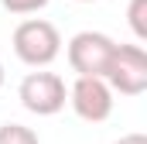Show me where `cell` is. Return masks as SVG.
<instances>
[{"instance_id":"6da1fadb","label":"cell","mask_w":147,"mask_h":144,"mask_svg":"<svg viewBox=\"0 0 147 144\" xmlns=\"http://www.w3.org/2000/svg\"><path fill=\"white\" fill-rule=\"evenodd\" d=\"M14 55L31 65V69H48L58 55H62V35L51 21L45 17H24L17 28H14Z\"/></svg>"},{"instance_id":"30bf717a","label":"cell","mask_w":147,"mask_h":144,"mask_svg":"<svg viewBox=\"0 0 147 144\" xmlns=\"http://www.w3.org/2000/svg\"><path fill=\"white\" fill-rule=\"evenodd\" d=\"M0 86H3V62H0Z\"/></svg>"},{"instance_id":"7a4b0ae2","label":"cell","mask_w":147,"mask_h":144,"mask_svg":"<svg viewBox=\"0 0 147 144\" xmlns=\"http://www.w3.org/2000/svg\"><path fill=\"white\" fill-rule=\"evenodd\" d=\"M17 100H21V107L28 110V113H34V117H55L69 103V86H65V79L58 72L38 69V72H28L21 79Z\"/></svg>"},{"instance_id":"ba28073f","label":"cell","mask_w":147,"mask_h":144,"mask_svg":"<svg viewBox=\"0 0 147 144\" xmlns=\"http://www.w3.org/2000/svg\"><path fill=\"white\" fill-rule=\"evenodd\" d=\"M10 14H21V17H28V14H38V10H45L48 7V0H0Z\"/></svg>"},{"instance_id":"9c48e42d","label":"cell","mask_w":147,"mask_h":144,"mask_svg":"<svg viewBox=\"0 0 147 144\" xmlns=\"http://www.w3.org/2000/svg\"><path fill=\"white\" fill-rule=\"evenodd\" d=\"M116 144H147V137H144V134H123Z\"/></svg>"},{"instance_id":"5b68a950","label":"cell","mask_w":147,"mask_h":144,"mask_svg":"<svg viewBox=\"0 0 147 144\" xmlns=\"http://www.w3.org/2000/svg\"><path fill=\"white\" fill-rule=\"evenodd\" d=\"M69 107L86 124H103V120H110V113H113V89L103 79L75 75V82L69 86Z\"/></svg>"},{"instance_id":"8992f818","label":"cell","mask_w":147,"mask_h":144,"mask_svg":"<svg viewBox=\"0 0 147 144\" xmlns=\"http://www.w3.org/2000/svg\"><path fill=\"white\" fill-rule=\"evenodd\" d=\"M127 24L137 41H147V0H130L127 3Z\"/></svg>"},{"instance_id":"52a82bcc","label":"cell","mask_w":147,"mask_h":144,"mask_svg":"<svg viewBox=\"0 0 147 144\" xmlns=\"http://www.w3.org/2000/svg\"><path fill=\"white\" fill-rule=\"evenodd\" d=\"M0 144H41V141L31 127L10 120V124H0Z\"/></svg>"},{"instance_id":"277c9868","label":"cell","mask_w":147,"mask_h":144,"mask_svg":"<svg viewBox=\"0 0 147 144\" xmlns=\"http://www.w3.org/2000/svg\"><path fill=\"white\" fill-rule=\"evenodd\" d=\"M113 52H116V41L103 31H79L69 38V65L75 75H92V79H103L106 65H110Z\"/></svg>"},{"instance_id":"8fae6325","label":"cell","mask_w":147,"mask_h":144,"mask_svg":"<svg viewBox=\"0 0 147 144\" xmlns=\"http://www.w3.org/2000/svg\"><path fill=\"white\" fill-rule=\"evenodd\" d=\"M75 3H92V0H75Z\"/></svg>"},{"instance_id":"3957f363","label":"cell","mask_w":147,"mask_h":144,"mask_svg":"<svg viewBox=\"0 0 147 144\" xmlns=\"http://www.w3.org/2000/svg\"><path fill=\"white\" fill-rule=\"evenodd\" d=\"M103 82L120 96H140L147 89V52L140 45H116Z\"/></svg>"}]
</instances>
